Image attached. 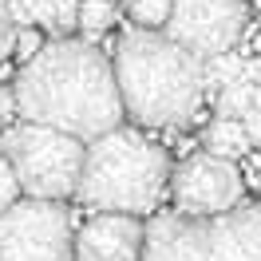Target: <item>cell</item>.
Masks as SVG:
<instances>
[{"label": "cell", "mask_w": 261, "mask_h": 261, "mask_svg": "<svg viewBox=\"0 0 261 261\" xmlns=\"http://www.w3.org/2000/svg\"><path fill=\"white\" fill-rule=\"evenodd\" d=\"M16 111L91 143L123 123L115 67L91 40H48L16 71Z\"/></svg>", "instance_id": "1"}, {"label": "cell", "mask_w": 261, "mask_h": 261, "mask_svg": "<svg viewBox=\"0 0 261 261\" xmlns=\"http://www.w3.org/2000/svg\"><path fill=\"white\" fill-rule=\"evenodd\" d=\"M115 83L123 115L139 127H190L206 99V60L174 44L166 32L130 28L115 48Z\"/></svg>", "instance_id": "2"}, {"label": "cell", "mask_w": 261, "mask_h": 261, "mask_svg": "<svg viewBox=\"0 0 261 261\" xmlns=\"http://www.w3.org/2000/svg\"><path fill=\"white\" fill-rule=\"evenodd\" d=\"M166 186H170L166 150L135 127H115L87 143L75 198L99 214L143 218L163 202Z\"/></svg>", "instance_id": "3"}, {"label": "cell", "mask_w": 261, "mask_h": 261, "mask_svg": "<svg viewBox=\"0 0 261 261\" xmlns=\"http://www.w3.org/2000/svg\"><path fill=\"white\" fill-rule=\"evenodd\" d=\"M0 150L12 163L20 182V194L28 198H48V202H64L75 194L83 170V150L87 143L75 135H64L44 123H12L0 135Z\"/></svg>", "instance_id": "4"}, {"label": "cell", "mask_w": 261, "mask_h": 261, "mask_svg": "<svg viewBox=\"0 0 261 261\" xmlns=\"http://www.w3.org/2000/svg\"><path fill=\"white\" fill-rule=\"evenodd\" d=\"M75 218L64 202L16 198L0 214V261H71Z\"/></svg>", "instance_id": "5"}, {"label": "cell", "mask_w": 261, "mask_h": 261, "mask_svg": "<svg viewBox=\"0 0 261 261\" xmlns=\"http://www.w3.org/2000/svg\"><path fill=\"white\" fill-rule=\"evenodd\" d=\"M249 24V4L245 0H170L166 36L194 51L198 60H210L222 51H233Z\"/></svg>", "instance_id": "6"}, {"label": "cell", "mask_w": 261, "mask_h": 261, "mask_svg": "<svg viewBox=\"0 0 261 261\" xmlns=\"http://www.w3.org/2000/svg\"><path fill=\"white\" fill-rule=\"evenodd\" d=\"M170 198L182 214L218 218L245 198V182H242V170L229 159L202 150V154H190L178 166H170Z\"/></svg>", "instance_id": "7"}, {"label": "cell", "mask_w": 261, "mask_h": 261, "mask_svg": "<svg viewBox=\"0 0 261 261\" xmlns=\"http://www.w3.org/2000/svg\"><path fill=\"white\" fill-rule=\"evenodd\" d=\"M139 261H210V218L194 214H154L143 226Z\"/></svg>", "instance_id": "8"}, {"label": "cell", "mask_w": 261, "mask_h": 261, "mask_svg": "<svg viewBox=\"0 0 261 261\" xmlns=\"http://www.w3.org/2000/svg\"><path fill=\"white\" fill-rule=\"evenodd\" d=\"M143 253V222L135 214H95L75 226L71 261H139Z\"/></svg>", "instance_id": "9"}, {"label": "cell", "mask_w": 261, "mask_h": 261, "mask_svg": "<svg viewBox=\"0 0 261 261\" xmlns=\"http://www.w3.org/2000/svg\"><path fill=\"white\" fill-rule=\"evenodd\" d=\"M210 261H261V202L210 218Z\"/></svg>", "instance_id": "10"}, {"label": "cell", "mask_w": 261, "mask_h": 261, "mask_svg": "<svg viewBox=\"0 0 261 261\" xmlns=\"http://www.w3.org/2000/svg\"><path fill=\"white\" fill-rule=\"evenodd\" d=\"M202 147L210 150V154H218V159H242L245 150H249V135H245L242 119H214L210 127L202 130Z\"/></svg>", "instance_id": "11"}, {"label": "cell", "mask_w": 261, "mask_h": 261, "mask_svg": "<svg viewBox=\"0 0 261 261\" xmlns=\"http://www.w3.org/2000/svg\"><path fill=\"white\" fill-rule=\"evenodd\" d=\"M111 24H115V4L111 0H80V24H75V28H83L87 40H99Z\"/></svg>", "instance_id": "12"}, {"label": "cell", "mask_w": 261, "mask_h": 261, "mask_svg": "<svg viewBox=\"0 0 261 261\" xmlns=\"http://www.w3.org/2000/svg\"><path fill=\"white\" fill-rule=\"evenodd\" d=\"M119 4L135 20V28H163L170 16V0H119Z\"/></svg>", "instance_id": "13"}, {"label": "cell", "mask_w": 261, "mask_h": 261, "mask_svg": "<svg viewBox=\"0 0 261 261\" xmlns=\"http://www.w3.org/2000/svg\"><path fill=\"white\" fill-rule=\"evenodd\" d=\"M253 107V83H229V87H222V95H218V115L222 119H242L245 111Z\"/></svg>", "instance_id": "14"}, {"label": "cell", "mask_w": 261, "mask_h": 261, "mask_svg": "<svg viewBox=\"0 0 261 261\" xmlns=\"http://www.w3.org/2000/svg\"><path fill=\"white\" fill-rule=\"evenodd\" d=\"M245 60L233 56V51H222V56H210L206 60V83H218V87H229V83L242 80Z\"/></svg>", "instance_id": "15"}, {"label": "cell", "mask_w": 261, "mask_h": 261, "mask_svg": "<svg viewBox=\"0 0 261 261\" xmlns=\"http://www.w3.org/2000/svg\"><path fill=\"white\" fill-rule=\"evenodd\" d=\"M20 198V182H16V170H12V163L4 159V150H0V214L8 210L12 202Z\"/></svg>", "instance_id": "16"}, {"label": "cell", "mask_w": 261, "mask_h": 261, "mask_svg": "<svg viewBox=\"0 0 261 261\" xmlns=\"http://www.w3.org/2000/svg\"><path fill=\"white\" fill-rule=\"evenodd\" d=\"M51 20L60 32H71L80 24V0H51Z\"/></svg>", "instance_id": "17"}, {"label": "cell", "mask_w": 261, "mask_h": 261, "mask_svg": "<svg viewBox=\"0 0 261 261\" xmlns=\"http://www.w3.org/2000/svg\"><path fill=\"white\" fill-rule=\"evenodd\" d=\"M40 32H36V24H28V28H16V51L24 56V60H32L36 51H40Z\"/></svg>", "instance_id": "18"}, {"label": "cell", "mask_w": 261, "mask_h": 261, "mask_svg": "<svg viewBox=\"0 0 261 261\" xmlns=\"http://www.w3.org/2000/svg\"><path fill=\"white\" fill-rule=\"evenodd\" d=\"M16 95L8 91V87H0V130L4 127H12V119H16Z\"/></svg>", "instance_id": "19"}, {"label": "cell", "mask_w": 261, "mask_h": 261, "mask_svg": "<svg viewBox=\"0 0 261 261\" xmlns=\"http://www.w3.org/2000/svg\"><path fill=\"white\" fill-rule=\"evenodd\" d=\"M242 127H245V135H249V143L261 147V107H249V111L242 115Z\"/></svg>", "instance_id": "20"}, {"label": "cell", "mask_w": 261, "mask_h": 261, "mask_svg": "<svg viewBox=\"0 0 261 261\" xmlns=\"http://www.w3.org/2000/svg\"><path fill=\"white\" fill-rule=\"evenodd\" d=\"M28 8H32V24L56 28V20H51V0H28Z\"/></svg>", "instance_id": "21"}, {"label": "cell", "mask_w": 261, "mask_h": 261, "mask_svg": "<svg viewBox=\"0 0 261 261\" xmlns=\"http://www.w3.org/2000/svg\"><path fill=\"white\" fill-rule=\"evenodd\" d=\"M242 80L257 87V83H261V60H245V67H242Z\"/></svg>", "instance_id": "22"}, {"label": "cell", "mask_w": 261, "mask_h": 261, "mask_svg": "<svg viewBox=\"0 0 261 261\" xmlns=\"http://www.w3.org/2000/svg\"><path fill=\"white\" fill-rule=\"evenodd\" d=\"M8 32H16V24H12V16H8V4L0 0V36H8Z\"/></svg>", "instance_id": "23"}, {"label": "cell", "mask_w": 261, "mask_h": 261, "mask_svg": "<svg viewBox=\"0 0 261 261\" xmlns=\"http://www.w3.org/2000/svg\"><path fill=\"white\" fill-rule=\"evenodd\" d=\"M253 178L261 182V154H257V159H253Z\"/></svg>", "instance_id": "24"}, {"label": "cell", "mask_w": 261, "mask_h": 261, "mask_svg": "<svg viewBox=\"0 0 261 261\" xmlns=\"http://www.w3.org/2000/svg\"><path fill=\"white\" fill-rule=\"evenodd\" d=\"M253 107H261V83L253 87Z\"/></svg>", "instance_id": "25"}]
</instances>
